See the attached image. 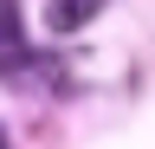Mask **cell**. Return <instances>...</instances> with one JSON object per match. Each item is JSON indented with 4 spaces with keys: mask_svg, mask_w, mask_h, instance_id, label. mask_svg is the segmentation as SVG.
Wrapping results in <instances>:
<instances>
[{
    "mask_svg": "<svg viewBox=\"0 0 155 149\" xmlns=\"http://www.w3.org/2000/svg\"><path fill=\"white\" fill-rule=\"evenodd\" d=\"M97 13H104V0H45V32H78Z\"/></svg>",
    "mask_w": 155,
    "mask_h": 149,
    "instance_id": "1",
    "label": "cell"
},
{
    "mask_svg": "<svg viewBox=\"0 0 155 149\" xmlns=\"http://www.w3.org/2000/svg\"><path fill=\"white\" fill-rule=\"evenodd\" d=\"M0 39H19V13H13V0H0Z\"/></svg>",
    "mask_w": 155,
    "mask_h": 149,
    "instance_id": "2",
    "label": "cell"
},
{
    "mask_svg": "<svg viewBox=\"0 0 155 149\" xmlns=\"http://www.w3.org/2000/svg\"><path fill=\"white\" fill-rule=\"evenodd\" d=\"M0 149H7V130H0Z\"/></svg>",
    "mask_w": 155,
    "mask_h": 149,
    "instance_id": "3",
    "label": "cell"
}]
</instances>
